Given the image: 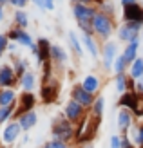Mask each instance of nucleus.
I'll return each mask as SVG.
<instances>
[{
  "label": "nucleus",
  "instance_id": "f257e3e1",
  "mask_svg": "<svg viewBox=\"0 0 143 148\" xmlns=\"http://www.w3.org/2000/svg\"><path fill=\"white\" fill-rule=\"evenodd\" d=\"M73 16L78 24V29L82 33H89L93 34V20L96 16V5H85V4H73L71 7Z\"/></svg>",
  "mask_w": 143,
  "mask_h": 148
},
{
  "label": "nucleus",
  "instance_id": "f03ea898",
  "mask_svg": "<svg viewBox=\"0 0 143 148\" xmlns=\"http://www.w3.org/2000/svg\"><path fill=\"white\" fill-rule=\"evenodd\" d=\"M114 33H116L114 18L109 16V14H105V13H102V11H98L94 20H93V34H94V38H100L102 43H103V42H107Z\"/></svg>",
  "mask_w": 143,
  "mask_h": 148
},
{
  "label": "nucleus",
  "instance_id": "7ed1b4c3",
  "mask_svg": "<svg viewBox=\"0 0 143 148\" xmlns=\"http://www.w3.org/2000/svg\"><path fill=\"white\" fill-rule=\"evenodd\" d=\"M51 139L56 141H64V143H73L74 141V125L65 119V116H56L55 121L51 125Z\"/></svg>",
  "mask_w": 143,
  "mask_h": 148
},
{
  "label": "nucleus",
  "instance_id": "20e7f679",
  "mask_svg": "<svg viewBox=\"0 0 143 148\" xmlns=\"http://www.w3.org/2000/svg\"><path fill=\"white\" fill-rule=\"evenodd\" d=\"M141 31H143V24H140V22H123V24L116 29V36H118L120 42H123L127 45V43H132V42L140 40Z\"/></svg>",
  "mask_w": 143,
  "mask_h": 148
},
{
  "label": "nucleus",
  "instance_id": "39448f33",
  "mask_svg": "<svg viewBox=\"0 0 143 148\" xmlns=\"http://www.w3.org/2000/svg\"><path fill=\"white\" fill-rule=\"evenodd\" d=\"M118 56V43L114 40H107L102 43L100 47V58H102V65L105 72L112 71V65H114V60Z\"/></svg>",
  "mask_w": 143,
  "mask_h": 148
},
{
  "label": "nucleus",
  "instance_id": "423d86ee",
  "mask_svg": "<svg viewBox=\"0 0 143 148\" xmlns=\"http://www.w3.org/2000/svg\"><path fill=\"white\" fill-rule=\"evenodd\" d=\"M87 108H84L80 105L78 101H74L73 98L71 99H67L65 103V107H64V116H65V119H69L73 125H78L84 117H87V112H85Z\"/></svg>",
  "mask_w": 143,
  "mask_h": 148
},
{
  "label": "nucleus",
  "instance_id": "0eeeda50",
  "mask_svg": "<svg viewBox=\"0 0 143 148\" xmlns=\"http://www.w3.org/2000/svg\"><path fill=\"white\" fill-rule=\"evenodd\" d=\"M24 134L22 132V127H20V123L17 121V119H13V121H9L7 125H4V130H2V143H4V146H11V145H15L20 139V136Z\"/></svg>",
  "mask_w": 143,
  "mask_h": 148
},
{
  "label": "nucleus",
  "instance_id": "6e6552de",
  "mask_svg": "<svg viewBox=\"0 0 143 148\" xmlns=\"http://www.w3.org/2000/svg\"><path fill=\"white\" fill-rule=\"evenodd\" d=\"M58 92H60V85L55 78H51L49 81L42 83V88H40V98H42V103L44 105H53L56 99H58Z\"/></svg>",
  "mask_w": 143,
  "mask_h": 148
},
{
  "label": "nucleus",
  "instance_id": "1a4fd4ad",
  "mask_svg": "<svg viewBox=\"0 0 143 148\" xmlns=\"http://www.w3.org/2000/svg\"><path fill=\"white\" fill-rule=\"evenodd\" d=\"M7 38H9V42H15L17 45H22V47H29L33 49L36 43L33 40V36L29 34L26 29H18V27H13L7 31Z\"/></svg>",
  "mask_w": 143,
  "mask_h": 148
},
{
  "label": "nucleus",
  "instance_id": "9d476101",
  "mask_svg": "<svg viewBox=\"0 0 143 148\" xmlns=\"http://www.w3.org/2000/svg\"><path fill=\"white\" fill-rule=\"evenodd\" d=\"M71 98H73L74 101H78L84 108H89V110H91L93 103H94V99H96V96L89 94L80 83H74V85L71 87Z\"/></svg>",
  "mask_w": 143,
  "mask_h": 148
},
{
  "label": "nucleus",
  "instance_id": "9b49d317",
  "mask_svg": "<svg viewBox=\"0 0 143 148\" xmlns=\"http://www.w3.org/2000/svg\"><path fill=\"white\" fill-rule=\"evenodd\" d=\"M35 105H36V96L33 92H22V96L18 98V103H17V110H15L13 119H18L22 114L35 110Z\"/></svg>",
  "mask_w": 143,
  "mask_h": 148
},
{
  "label": "nucleus",
  "instance_id": "f8f14e48",
  "mask_svg": "<svg viewBox=\"0 0 143 148\" xmlns=\"http://www.w3.org/2000/svg\"><path fill=\"white\" fill-rule=\"evenodd\" d=\"M17 76H15L13 65L2 63L0 65V88H15L17 87Z\"/></svg>",
  "mask_w": 143,
  "mask_h": 148
},
{
  "label": "nucleus",
  "instance_id": "ddd939ff",
  "mask_svg": "<svg viewBox=\"0 0 143 148\" xmlns=\"http://www.w3.org/2000/svg\"><path fill=\"white\" fill-rule=\"evenodd\" d=\"M118 107L120 108H127V110H131V112L134 114L136 110L141 107V98L136 94V92H125V94H122L120 96V101H118Z\"/></svg>",
  "mask_w": 143,
  "mask_h": 148
},
{
  "label": "nucleus",
  "instance_id": "4468645a",
  "mask_svg": "<svg viewBox=\"0 0 143 148\" xmlns=\"http://www.w3.org/2000/svg\"><path fill=\"white\" fill-rule=\"evenodd\" d=\"M132 127H134V116H132V112L127 110V108H120L118 110V130L122 132V136H127Z\"/></svg>",
  "mask_w": 143,
  "mask_h": 148
},
{
  "label": "nucleus",
  "instance_id": "2eb2a0df",
  "mask_svg": "<svg viewBox=\"0 0 143 148\" xmlns=\"http://www.w3.org/2000/svg\"><path fill=\"white\" fill-rule=\"evenodd\" d=\"M80 85L84 87L89 94L96 96L98 92H100V88H102V78L98 76V74H94V72H89V74L84 76V79L80 81Z\"/></svg>",
  "mask_w": 143,
  "mask_h": 148
},
{
  "label": "nucleus",
  "instance_id": "dca6fc26",
  "mask_svg": "<svg viewBox=\"0 0 143 148\" xmlns=\"http://www.w3.org/2000/svg\"><path fill=\"white\" fill-rule=\"evenodd\" d=\"M82 45H84V49L89 53V56L93 58V60H98L100 58V47H98L96 43V38L94 34H89V33H82Z\"/></svg>",
  "mask_w": 143,
  "mask_h": 148
},
{
  "label": "nucleus",
  "instance_id": "f3484780",
  "mask_svg": "<svg viewBox=\"0 0 143 148\" xmlns=\"http://www.w3.org/2000/svg\"><path fill=\"white\" fill-rule=\"evenodd\" d=\"M36 47H38V58H36V63L38 65H44V62L51 60V47L53 43L49 42V38H38L36 42Z\"/></svg>",
  "mask_w": 143,
  "mask_h": 148
},
{
  "label": "nucleus",
  "instance_id": "a211bd4d",
  "mask_svg": "<svg viewBox=\"0 0 143 148\" xmlns=\"http://www.w3.org/2000/svg\"><path fill=\"white\" fill-rule=\"evenodd\" d=\"M20 123V127H22V132H31L35 127H36V123H38V114H36V110H31V112H26V114H22L18 119Z\"/></svg>",
  "mask_w": 143,
  "mask_h": 148
},
{
  "label": "nucleus",
  "instance_id": "6ab92c4d",
  "mask_svg": "<svg viewBox=\"0 0 143 148\" xmlns=\"http://www.w3.org/2000/svg\"><path fill=\"white\" fill-rule=\"evenodd\" d=\"M123 22H140L141 24V18H143V5L140 4H134L129 7H123Z\"/></svg>",
  "mask_w": 143,
  "mask_h": 148
},
{
  "label": "nucleus",
  "instance_id": "aec40b11",
  "mask_svg": "<svg viewBox=\"0 0 143 148\" xmlns=\"http://www.w3.org/2000/svg\"><path fill=\"white\" fill-rule=\"evenodd\" d=\"M140 45H141V38L140 40H136V42H132V43H127L125 45V51L122 53V56H123V60H125V63L131 65L134 63V60H136V58L140 56L138 53H140Z\"/></svg>",
  "mask_w": 143,
  "mask_h": 148
},
{
  "label": "nucleus",
  "instance_id": "412c9836",
  "mask_svg": "<svg viewBox=\"0 0 143 148\" xmlns=\"http://www.w3.org/2000/svg\"><path fill=\"white\" fill-rule=\"evenodd\" d=\"M51 62L58 63V65H65L67 62H69V54H67V51L62 45L53 43V47H51Z\"/></svg>",
  "mask_w": 143,
  "mask_h": 148
},
{
  "label": "nucleus",
  "instance_id": "4be33fe9",
  "mask_svg": "<svg viewBox=\"0 0 143 148\" xmlns=\"http://www.w3.org/2000/svg\"><path fill=\"white\" fill-rule=\"evenodd\" d=\"M67 40H69V45H71V51L74 54H76L78 58L84 56V45H82V40L80 36L76 34V31L74 29H71V31H67Z\"/></svg>",
  "mask_w": 143,
  "mask_h": 148
},
{
  "label": "nucleus",
  "instance_id": "5701e85b",
  "mask_svg": "<svg viewBox=\"0 0 143 148\" xmlns=\"http://www.w3.org/2000/svg\"><path fill=\"white\" fill-rule=\"evenodd\" d=\"M18 85H20V88H22L24 92H33L35 87H36V76H35V72L29 69L24 76L18 79Z\"/></svg>",
  "mask_w": 143,
  "mask_h": 148
},
{
  "label": "nucleus",
  "instance_id": "b1692460",
  "mask_svg": "<svg viewBox=\"0 0 143 148\" xmlns=\"http://www.w3.org/2000/svg\"><path fill=\"white\" fill-rule=\"evenodd\" d=\"M17 90L15 88H0V107L17 105Z\"/></svg>",
  "mask_w": 143,
  "mask_h": 148
},
{
  "label": "nucleus",
  "instance_id": "393cba45",
  "mask_svg": "<svg viewBox=\"0 0 143 148\" xmlns=\"http://www.w3.org/2000/svg\"><path fill=\"white\" fill-rule=\"evenodd\" d=\"M127 74H129V78H132L134 81H138L140 78H143V56H138L136 60H134V63L129 67Z\"/></svg>",
  "mask_w": 143,
  "mask_h": 148
},
{
  "label": "nucleus",
  "instance_id": "a878e982",
  "mask_svg": "<svg viewBox=\"0 0 143 148\" xmlns=\"http://www.w3.org/2000/svg\"><path fill=\"white\" fill-rule=\"evenodd\" d=\"M103 110H105V98L103 96H96V99L91 107V117L94 119H103Z\"/></svg>",
  "mask_w": 143,
  "mask_h": 148
},
{
  "label": "nucleus",
  "instance_id": "bb28decb",
  "mask_svg": "<svg viewBox=\"0 0 143 148\" xmlns=\"http://www.w3.org/2000/svg\"><path fill=\"white\" fill-rule=\"evenodd\" d=\"M13 22H15V27L27 29V25H29V14H27V11H24V9H15V13H13Z\"/></svg>",
  "mask_w": 143,
  "mask_h": 148
},
{
  "label": "nucleus",
  "instance_id": "cd10ccee",
  "mask_svg": "<svg viewBox=\"0 0 143 148\" xmlns=\"http://www.w3.org/2000/svg\"><path fill=\"white\" fill-rule=\"evenodd\" d=\"M13 71H15V76H17V79H20L24 74L29 71V63L27 60H24V58H13Z\"/></svg>",
  "mask_w": 143,
  "mask_h": 148
},
{
  "label": "nucleus",
  "instance_id": "c85d7f7f",
  "mask_svg": "<svg viewBox=\"0 0 143 148\" xmlns=\"http://www.w3.org/2000/svg\"><path fill=\"white\" fill-rule=\"evenodd\" d=\"M129 134L132 137V143L136 145V148H143V121L140 125H134L129 130Z\"/></svg>",
  "mask_w": 143,
  "mask_h": 148
},
{
  "label": "nucleus",
  "instance_id": "c756f323",
  "mask_svg": "<svg viewBox=\"0 0 143 148\" xmlns=\"http://www.w3.org/2000/svg\"><path fill=\"white\" fill-rule=\"evenodd\" d=\"M15 110H17V105H11V107H0V125H7L9 121H13V117H15Z\"/></svg>",
  "mask_w": 143,
  "mask_h": 148
},
{
  "label": "nucleus",
  "instance_id": "7c9ffc66",
  "mask_svg": "<svg viewBox=\"0 0 143 148\" xmlns=\"http://www.w3.org/2000/svg\"><path fill=\"white\" fill-rule=\"evenodd\" d=\"M114 87L120 94H125L127 92V87H129V74H118L114 76Z\"/></svg>",
  "mask_w": 143,
  "mask_h": 148
},
{
  "label": "nucleus",
  "instance_id": "2f4dec72",
  "mask_svg": "<svg viewBox=\"0 0 143 148\" xmlns=\"http://www.w3.org/2000/svg\"><path fill=\"white\" fill-rule=\"evenodd\" d=\"M112 71H114V76H118V74H125L127 71H129V65L125 63L123 56L118 54L116 60H114V65H112Z\"/></svg>",
  "mask_w": 143,
  "mask_h": 148
},
{
  "label": "nucleus",
  "instance_id": "473e14b6",
  "mask_svg": "<svg viewBox=\"0 0 143 148\" xmlns=\"http://www.w3.org/2000/svg\"><path fill=\"white\" fill-rule=\"evenodd\" d=\"M31 2L42 11H55V5H56L55 0H31Z\"/></svg>",
  "mask_w": 143,
  "mask_h": 148
},
{
  "label": "nucleus",
  "instance_id": "72a5a7b5",
  "mask_svg": "<svg viewBox=\"0 0 143 148\" xmlns=\"http://www.w3.org/2000/svg\"><path fill=\"white\" fill-rule=\"evenodd\" d=\"M42 148H71V145L69 143H64V141H56V139H51V141L44 143Z\"/></svg>",
  "mask_w": 143,
  "mask_h": 148
},
{
  "label": "nucleus",
  "instance_id": "f704fd0d",
  "mask_svg": "<svg viewBox=\"0 0 143 148\" xmlns=\"http://www.w3.org/2000/svg\"><path fill=\"white\" fill-rule=\"evenodd\" d=\"M7 45H9V38L7 34H0V58L4 53H7Z\"/></svg>",
  "mask_w": 143,
  "mask_h": 148
},
{
  "label": "nucleus",
  "instance_id": "c9c22d12",
  "mask_svg": "<svg viewBox=\"0 0 143 148\" xmlns=\"http://www.w3.org/2000/svg\"><path fill=\"white\" fill-rule=\"evenodd\" d=\"M109 148H122V136H120V134H114V136H111Z\"/></svg>",
  "mask_w": 143,
  "mask_h": 148
},
{
  "label": "nucleus",
  "instance_id": "e433bc0d",
  "mask_svg": "<svg viewBox=\"0 0 143 148\" xmlns=\"http://www.w3.org/2000/svg\"><path fill=\"white\" fill-rule=\"evenodd\" d=\"M122 148H136V145L132 143V139L129 137V134L122 136Z\"/></svg>",
  "mask_w": 143,
  "mask_h": 148
},
{
  "label": "nucleus",
  "instance_id": "4c0bfd02",
  "mask_svg": "<svg viewBox=\"0 0 143 148\" xmlns=\"http://www.w3.org/2000/svg\"><path fill=\"white\" fill-rule=\"evenodd\" d=\"M29 2H31V0H11L9 4L15 7V9H24V7H26Z\"/></svg>",
  "mask_w": 143,
  "mask_h": 148
},
{
  "label": "nucleus",
  "instance_id": "58836bf2",
  "mask_svg": "<svg viewBox=\"0 0 143 148\" xmlns=\"http://www.w3.org/2000/svg\"><path fill=\"white\" fill-rule=\"evenodd\" d=\"M134 92H136L140 98H141V101H143V78H140L136 81V88H134Z\"/></svg>",
  "mask_w": 143,
  "mask_h": 148
},
{
  "label": "nucleus",
  "instance_id": "ea45409f",
  "mask_svg": "<svg viewBox=\"0 0 143 148\" xmlns=\"http://www.w3.org/2000/svg\"><path fill=\"white\" fill-rule=\"evenodd\" d=\"M120 4H122V7H129V5L138 4V0H120Z\"/></svg>",
  "mask_w": 143,
  "mask_h": 148
},
{
  "label": "nucleus",
  "instance_id": "a19ab883",
  "mask_svg": "<svg viewBox=\"0 0 143 148\" xmlns=\"http://www.w3.org/2000/svg\"><path fill=\"white\" fill-rule=\"evenodd\" d=\"M17 47H18V45H17L15 42H9V45H7V53H11V54L17 53Z\"/></svg>",
  "mask_w": 143,
  "mask_h": 148
},
{
  "label": "nucleus",
  "instance_id": "79ce46f5",
  "mask_svg": "<svg viewBox=\"0 0 143 148\" xmlns=\"http://www.w3.org/2000/svg\"><path fill=\"white\" fill-rule=\"evenodd\" d=\"M22 143H29V134H27V132H24V136H22Z\"/></svg>",
  "mask_w": 143,
  "mask_h": 148
},
{
  "label": "nucleus",
  "instance_id": "37998d69",
  "mask_svg": "<svg viewBox=\"0 0 143 148\" xmlns=\"http://www.w3.org/2000/svg\"><path fill=\"white\" fill-rule=\"evenodd\" d=\"M2 18H4V7L0 5V22H2Z\"/></svg>",
  "mask_w": 143,
  "mask_h": 148
},
{
  "label": "nucleus",
  "instance_id": "c03bdc74",
  "mask_svg": "<svg viewBox=\"0 0 143 148\" xmlns=\"http://www.w3.org/2000/svg\"><path fill=\"white\" fill-rule=\"evenodd\" d=\"M9 2H11V0H0V5H2V7H4L6 4H9Z\"/></svg>",
  "mask_w": 143,
  "mask_h": 148
},
{
  "label": "nucleus",
  "instance_id": "a18cd8bd",
  "mask_svg": "<svg viewBox=\"0 0 143 148\" xmlns=\"http://www.w3.org/2000/svg\"><path fill=\"white\" fill-rule=\"evenodd\" d=\"M82 148H94V145H93V143H89V145H84Z\"/></svg>",
  "mask_w": 143,
  "mask_h": 148
},
{
  "label": "nucleus",
  "instance_id": "49530a36",
  "mask_svg": "<svg viewBox=\"0 0 143 148\" xmlns=\"http://www.w3.org/2000/svg\"><path fill=\"white\" fill-rule=\"evenodd\" d=\"M71 4H80V0H69Z\"/></svg>",
  "mask_w": 143,
  "mask_h": 148
},
{
  "label": "nucleus",
  "instance_id": "de8ad7c7",
  "mask_svg": "<svg viewBox=\"0 0 143 148\" xmlns=\"http://www.w3.org/2000/svg\"><path fill=\"white\" fill-rule=\"evenodd\" d=\"M0 137H2V130H0Z\"/></svg>",
  "mask_w": 143,
  "mask_h": 148
},
{
  "label": "nucleus",
  "instance_id": "09e8293b",
  "mask_svg": "<svg viewBox=\"0 0 143 148\" xmlns=\"http://www.w3.org/2000/svg\"><path fill=\"white\" fill-rule=\"evenodd\" d=\"M141 24H143V18H141Z\"/></svg>",
  "mask_w": 143,
  "mask_h": 148
},
{
  "label": "nucleus",
  "instance_id": "8fccbe9b",
  "mask_svg": "<svg viewBox=\"0 0 143 148\" xmlns=\"http://www.w3.org/2000/svg\"><path fill=\"white\" fill-rule=\"evenodd\" d=\"M0 148H2V146H0Z\"/></svg>",
  "mask_w": 143,
  "mask_h": 148
}]
</instances>
